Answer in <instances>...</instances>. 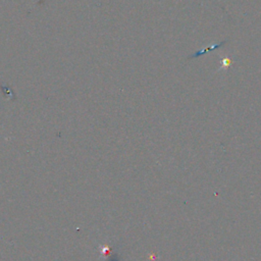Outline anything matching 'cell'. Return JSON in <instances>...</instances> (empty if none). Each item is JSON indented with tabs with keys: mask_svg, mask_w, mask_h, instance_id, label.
Wrapping results in <instances>:
<instances>
[{
	"mask_svg": "<svg viewBox=\"0 0 261 261\" xmlns=\"http://www.w3.org/2000/svg\"><path fill=\"white\" fill-rule=\"evenodd\" d=\"M226 42H227V40H224V41H221L220 43H214V44H211L210 46H207L206 48H204V49H202V50H198V51H196L194 54L190 55V56L188 57V59H191V58H196V57L202 56V55L206 54L207 52L213 51V50H215V49H217V48H219V47L223 46L224 44H226Z\"/></svg>",
	"mask_w": 261,
	"mask_h": 261,
	"instance_id": "1",
	"label": "cell"
},
{
	"mask_svg": "<svg viewBox=\"0 0 261 261\" xmlns=\"http://www.w3.org/2000/svg\"><path fill=\"white\" fill-rule=\"evenodd\" d=\"M232 59L229 57H222L220 58V66L218 68V70H223L229 67V65L232 63Z\"/></svg>",
	"mask_w": 261,
	"mask_h": 261,
	"instance_id": "2",
	"label": "cell"
}]
</instances>
